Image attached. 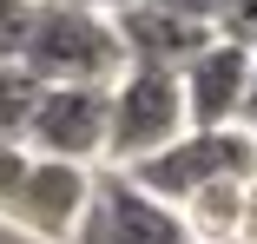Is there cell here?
<instances>
[{
  "label": "cell",
  "mask_w": 257,
  "mask_h": 244,
  "mask_svg": "<svg viewBox=\"0 0 257 244\" xmlns=\"http://www.w3.org/2000/svg\"><path fill=\"white\" fill-rule=\"evenodd\" d=\"M14 66H27L40 86H112L125 73V53L112 14L73 7V0H33V27Z\"/></svg>",
  "instance_id": "1"
},
{
  "label": "cell",
  "mask_w": 257,
  "mask_h": 244,
  "mask_svg": "<svg viewBox=\"0 0 257 244\" xmlns=\"http://www.w3.org/2000/svg\"><path fill=\"white\" fill-rule=\"evenodd\" d=\"M125 178L165 205H185L191 191L218 185V178H257V132L250 126H185L152 159L125 165Z\"/></svg>",
  "instance_id": "2"
},
{
  "label": "cell",
  "mask_w": 257,
  "mask_h": 244,
  "mask_svg": "<svg viewBox=\"0 0 257 244\" xmlns=\"http://www.w3.org/2000/svg\"><path fill=\"white\" fill-rule=\"evenodd\" d=\"M185 132V92H178V73H159V66H125L112 86H106V152L99 165H139L152 159L159 145H172Z\"/></svg>",
  "instance_id": "3"
},
{
  "label": "cell",
  "mask_w": 257,
  "mask_h": 244,
  "mask_svg": "<svg viewBox=\"0 0 257 244\" xmlns=\"http://www.w3.org/2000/svg\"><path fill=\"white\" fill-rule=\"evenodd\" d=\"M20 145L33 159L99 165V152H106V86H40Z\"/></svg>",
  "instance_id": "4"
},
{
  "label": "cell",
  "mask_w": 257,
  "mask_h": 244,
  "mask_svg": "<svg viewBox=\"0 0 257 244\" xmlns=\"http://www.w3.org/2000/svg\"><path fill=\"white\" fill-rule=\"evenodd\" d=\"M92 205V165H66V159H27V178L14 191L7 224L27 244H66L86 224Z\"/></svg>",
  "instance_id": "5"
},
{
  "label": "cell",
  "mask_w": 257,
  "mask_h": 244,
  "mask_svg": "<svg viewBox=\"0 0 257 244\" xmlns=\"http://www.w3.org/2000/svg\"><path fill=\"white\" fill-rule=\"evenodd\" d=\"M86 224L106 237V244H191L178 205L152 198L145 185H132V178L112 172V165H92V205H86Z\"/></svg>",
  "instance_id": "6"
},
{
  "label": "cell",
  "mask_w": 257,
  "mask_h": 244,
  "mask_svg": "<svg viewBox=\"0 0 257 244\" xmlns=\"http://www.w3.org/2000/svg\"><path fill=\"white\" fill-rule=\"evenodd\" d=\"M244 86H250V46L211 33V40L178 66L185 126H244Z\"/></svg>",
  "instance_id": "7"
},
{
  "label": "cell",
  "mask_w": 257,
  "mask_h": 244,
  "mask_svg": "<svg viewBox=\"0 0 257 244\" xmlns=\"http://www.w3.org/2000/svg\"><path fill=\"white\" fill-rule=\"evenodd\" d=\"M112 33H119L125 66L178 73L218 27H198V20H185V14H165V7H152V0H125V7H112Z\"/></svg>",
  "instance_id": "8"
},
{
  "label": "cell",
  "mask_w": 257,
  "mask_h": 244,
  "mask_svg": "<svg viewBox=\"0 0 257 244\" xmlns=\"http://www.w3.org/2000/svg\"><path fill=\"white\" fill-rule=\"evenodd\" d=\"M237 198H244V178H218V185L191 191V198L178 205L185 237L191 244H231L237 237Z\"/></svg>",
  "instance_id": "9"
},
{
  "label": "cell",
  "mask_w": 257,
  "mask_h": 244,
  "mask_svg": "<svg viewBox=\"0 0 257 244\" xmlns=\"http://www.w3.org/2000/svg\"><path fill=\"white\" fill-rule=\"evenodd\" d=\"M33 99H40V79L27 66H0V145H20Z\"/></svg>",
  "instance_id": "10"
},
{
  "label": "cell",
  "mask_w": 257,
  "mask_h": 244,
  "mask_svg": "<svg viewBox=\"0 0 257 244\" xmlns=\"http://www.w3.org/2000/svg\"><path fill=\"white\" fill-rule=\"evenodd\" d=\"M27 27H33V0H0V66H14V60H20Z\"/></svg>",
  "instance_id": "11"
},
{
  "label": "cell",
  "mask_w": 257,
  "mask_h": 244,
  "mask_svg": "<svg viewBox=\"0 0 257 244\" xmlns=\"http://www.w3.org/2000/svg\"><path fill=\"white\" fill-rule=\"evenodd\" d=\"M27 145H0V224H7V211H14V191H20V178H27Z\"/></svg>",
  "instance_id": "12"
},
{
  "label": "cell",
  "mask_w": 257,
  "mask_h": 244,
  "mask_svg": "<svg viewBox=\"0 0 257 244\" xmlns=\"http://www.w3.org/2000/svg\"><path fill=\"white\" fill-rule=\"evenodd\" d=\"M218 33H224V40L257 46V0H231V7H224V20H218Z\"/></svg>",
  "instance_id": "13"
},
{
  "label": "cell",
  "mask_w": 257,
  "mask_h": 244,
  "mask_svg": "<svg viewBox=\"0 0 257 244\" xmlns=\"http://www.w3.org/2000/svg\"><path fill=\"white\" fill-rule=\"evenodd\" d=\"M152 7H165V14H185V20H198V27H218L231 0H152Z\"/></svg>",
  "instance_id": "14"
},
{
  "label": "cell",
  "mask_w": 257,
  "mask_h": 244,
  "mask_svg": "<svg viewBox=\"0 0 257 244\" xmlns=\"http://www.w3.org/2000/svg\"><path fill=\"white\" fill-rule=\"evenodd\" d=\"M231 244H257V178H244V198H237V237Z\"/></svg>",
  "instance_id": "15"
},
{
  "label": "cell",
  "mask_w": 257,
  "mask_h": 244,
  "mask_svg": "<svg viewBox=\"0 0 257 244\" xmlns=\"http://www.w3.org/2000/svg\"><path fill=\"white\" fill-rule=\"evenodd\" d=\"M244 126L257 132V46H250V86H244Z\"/></svg>",
  "instance_id": "16"
},
{
  "label": "cell",
  "mask_w": 257,
  "mask_h": 244,
  "mask_svg": "<svg viewBox=\"0 0 257 244\" xmlns=\"http://www.w3.org/2000/svg\"><path fill=\"white\" fill-rule=\"evenodd\" d=\"M66 244H106V237H99V231H92V224H79V231H73V237H66Z\"/></svg>",
  "instance_id": "17"
},
{
  "label": "cell",
  "mask_w": 257,
  "mask_h": 244,
  "mask_svg": "<svg viewBox=\"0 0 257 244\" xmlns=\"http://www.w3.org/2000/svg\"><path fill=\"white\" fill-rule=\"evenodd\" d=\"M73 7H92V14H112V7H125V0H73Z\"/></svg>",
  "instance_id": "18"
}]
</instances>
